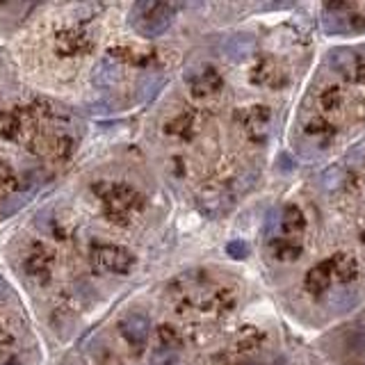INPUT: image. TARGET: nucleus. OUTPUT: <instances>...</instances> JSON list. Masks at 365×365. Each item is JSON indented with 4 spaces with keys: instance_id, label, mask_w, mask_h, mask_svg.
I'll return each instance as SVG.
<instances>
[{
    "instance_id": "1",
    "label": "nucleus",
    "mask_w": 365,
    "mask_h": 365,
    "mask_svg": "<svg viewBox=\"0 0 365 365\" xmlns=\"http://www.w3.org/2000/svg\"><path fill=\"white\" fill-rule=\"evenodd\" d=\"M174 16H176L174 5L142 0V3L133 5V9H130V25L142 37H160L172 25Z\"/></svg>"
},
{
    "instance_id": "2",
    "label": "nucleus",
    "mask_w": 365,
    "mask_h": 365,
    "mask_svg": "<svg viewBox=\"0 0 365 365\" xmlns=\"http://www.w3.org/2000/svg\"><path fill=\"white\" fill-rule=\"evenodd\" d=\"M322 27L326 34H361L365 32V16L354 12L350 3H326Z\"/></svg>"
},
{
    "instance_id": "3",
    "label": "nucleus",
    "mask_w": 365,
    "mask_h": 365,
    "mask_svg": "<svg viewBox=\"0 0 365 365\" xmlns=\"http://www.w3.org/2000/svg\"><path fill=\"white\" fill-rule=\"evenodd\" d=\"M94 263L112 274H128L135 267V256L117 245H101L94 249Z\"/></svg>"
},
{
    "instance_id": "4",
    "label": "nucleus",
    "mask_w": 365,
    "mask_h": 365,
    "mask_svg": "<svg viewBox=\"0 0 365 365\" xmlns=\"http://www.w3.org/2000/svg\"><path fill=\"white\" fill-rule=\"evenodd\" d=\"M269 121H272V112L265 105H256L242 112V128H245V133L254 139V142H263L267 137Z\"/></svg>"
},
{
    "instance_id": "5",
    "label": "nucleus",
    "mask_w": 365,
    "mask_h": 365,
    "mask_svg": "<svg viewBox=\"0 0 365 365\" xmlns=\"http://www.w3.org/2000/svg\"><path fill=\"white\" fill-rule=\"evenodd\" d=\"M119 329H121V335H124L130 345L142 347L148 338V333H151V322H148V317L144 313H128L124 320L119 322Z\"/></svg>"
},
{
    "instance_id": "6",
    "label": "nucleus",
    "mask_w": 365,
    "mask_h": 365,
    "mask_svg": "<svg viewBox=\"0 0 365 365\" xmlns=\"http://www.w3.org/2000/svg\"><path fill=\"white\" fill-rule=\"evenodd\" d=\"M185 80L190 82L194 96H210V94H217L224 85L217 69L212 67H203L199 73H190V76H185Z\"/></svg>"
},
{
    "instance_id": "7",
    "label": "nucleus",
    "mask_w": 365,
    "mask_h": 365,
    "mask_svg": "<svg viewBox=\"0 0 365 365\" xmlns=\"http://www.w3.org/2000/svg\"><path fill=\"white\" fill-rule=\"evenodd\" d=\"M359 60H361V55L354 53L352 49H333L329 53L331 69L338 71L342 78L354 80V82H357V76H359Z\"/></svg>"
},
{
    "instance_id": "8",
    "label": "nucleus",
    "mask_w": 365,
    "mask_h": 365,
    "mask_svg": "<svg viewBox=\"0 0 365 365\" xmlns=\"http://www.w3.org/2000/svg\"><path fill=\"white\" fill-rule=\"evenodd\" d=\"M256 51V37L254 34H233L224 44V53H226V58L231 62H240L249 58V55H254Z\"/></svg>"
},
{
    "instance_id": "9",
    "label": "nucleus",
    "mask_w": 365,
    "mask_h": 365,
    "mask_svg": "<svg viewBox=\"0 0 365 365\" xmlns=\"http://www.w3.org/2000/svg\"><path fill=\"white\" fill-rule=\"evenodd\" d=\"M121 80V67L115 60H101L96 67L91 71V82L101 89H108V87H115L117 82Z\"/></svg>"
},
{
    "instance_id": "10",
    "label": "nucleus",
    "mask_w": 365,
    "mask_h": 365,
    "mask_svg": "<svg viewBox=\"0 0 365 365\" xmlns=\"http://www.w3.org/2000/svg\"><path fill=\"white\" fill-rule=\"evenodd\" d=\"M329 267H331V276L338 278L340 283H350V281L359 276V263L350 254H335L329 260Z\"/></svg>"
},
{
    "instance_id": "11",
    "label": "nucleus",
    "mask_w": 365,
    "mask_h": 365,
    "mask_svg": "<svg viewBox=\"0 0 365 365\" xmlns=\"http://www.w3.org/2000/svg\"><path fill=\"white\" fill-rule=\"evenodd\" d=\"M331 267H329V260L326 263H320V265H315L313 269H308V274H306V290L311 295H322L326 288L331 286Z\"/></svg>"
},
{
    "instance_id": "12",
    "label": "nucleus",
    "mask_w": 365,
    "mask_h": 365,
    "mask_svg": "<svg viewBox=\"0 0 365 365\" xmlns=\"http://www.w3.org/2000/svg\"><path fill=\"white\" fill-rule=\"evenodd\" d=\"M105 201L112 205L115 210H130L133 205L139 201V194L133 190V187H126V185H112L108 194H105Z\"/></svg>"
},
{
    "instance_id": "13",
    "label": "nucleus",
    "mask_w": 365,
    "mask_h": 365,
    "mask_svg": "<svg viewBox=\"0 0 365 365\" xmlns=\"http://www.w3.org/2000/svg\"><path fill=\"white\" fill-rule=\"evenodd\" d=\"M306 229L304 212L297 208V205H288V208L281 212V231L286 236H299Z\"/></svg>"
},
{
    "instance_id": "14",
    "label": "nucleus",
    "mask_w": 365,
    "mask_h": 365,
    "mask_svg": "<svg viewBox=\"0 0 365 365\" xmlns=\"http://www.w3.org/2000/svg\"><path fill=\"white\" fill-rule=\"evenodd\" d=\"M278 76H281V71L274 64V60H269V58H263L254 69V82H258V85L278 87Z\"/></svg>"
},
{
    "instance_id": "15",
    "label": "nucleus",
    "mask_w": 365,
    "mask_h": 365,
    "mask_svg": "<svg viewBox=\"0 0 365 365\" xmlns=\"http://www.w3.org/2000/svg\"><path fill=\"white\" fill-rule=\"evenodd\" d=\"M30 199H32V192H16L12 196H7V199L0 203V217L3 219L12 217L18 210H23L25 205L30 203Z\"/></svg>"
},
{
    "instance_id": "16",
    "label": "nucleus",
    "mask_w": 365,
    "mask_h": 365,
    "mask_svg": "<svg viewBox=\"0 0 365 365\" xmlns=\"http://www.w3.org/2000/svg\"><path fill=\"white\" fill-rule=\"evenodd\" d=\"M347 183V169L342 165H333L329 169H324L322 174V187L326 192H335Z\"/></svg>"
},
{
    "instance_id": "17",
    "label": "nucleus",
    "mask_w": 365,
    "mask_h": 365,
    "mask_svg": "<svg viewBox=\"0 0 365 365\" xmlns=\"http://www.w3.org/2000/svg\"><path fill=\"white\" fill-rule=\"evenodd\" d=\"M331 308L338 313H347L352 311L354 306L359 304V293H354V290H338L335 295H331Z\"/></svg>"
},
{
    "instance_id": "18",
    "label": "nucleus",
    "mask_w": 365,
    "mask_h": 365,
    "mask_svg": "<svg viewBox=\"0 0 365 365\" xmlns=\"http://www.w3.org/2000/svg\"><path fill=\"white\" fill-rule=\"evenodd\" d=\"M345 347H347L352 357L365 359V326H359V329L347 333V338H345Z\"/></svg>"
},
{
    "instance_id": "19",
    "label": "nucleus",
    "mask_w": 365,
    "mask_h": 365,
    "mask_svg": "<svg viewBox=\"0 0 365 365\" xmlns=\"http://www.w3.org/2000/svg\"><path fill=\"white\" fill-rule=\"evenodd\" d=\"M299 254H302V245L295 240L283 238V240L274 242V256L278 260H295V258H299Z\"/></svg>"
},
{
    "instance_id": "20",
    "label": "nucleus",
    "mask_w": 365,
    "mask_h": 365,
    "mask_svg": "<svg viewBox=\"0 0 365 365\" xmlns=\"http://www.w3.org/2000/svg\"><path fill=\"white\" fill-rule=\"evenodd\" d=\"M165 78L160 76V73H148V76L142 80V85H139V96H142V101H151L158 89L162 87Z\"/></svg>"
},
{
    "instance_id": "21",
    "label": "nucleus",
    "mask_w": 365,
    "mask_h": 365,
    "mask_svg": "<svg viewBox=\"0 0 365 365\" xmlns=\"http://www.w3.org/2000/svg\"><path fill=\"white\" fill-rule=\"evenodd\" d=\"M345 162H347L350 167H363L365 165V139H361V142L354 144L347 155H345Z\"/></svg>"
},
{
    "instance_id": "22",
    "label": "nucleus",
    "mask_w": 365,
    "mask_h": 365,
    "mask_svg": "<svg viewBox=\"0 0 365 365\" xmlns=\"http://www.w3.org/2000/svg\"><path fill=\"white\" fill-rule=\"evenodd\" d=\"M340 103H342V94L338 87H329V89L322 91V108L324 110H329V112L338 110Z\"/></svg>"
},
{
    "instance_id": "23",
    "label": "nucleus",
    "mask_w": 365,
    "mask_h": 365,
    "mask_svg": "<svg viewBox=\"0 0 365 365\" xmlns=\"http://www.w3.org/2000/svg\"><path fill=\"white\" fill-rule=\"evenodd\" d=\"M158 335H160V342L165 350H176L181 347V335L176 333L172 326H160V331H158Z\"/></svg>"
},
{
    "instance_id": "24",
    "label": "nucleus",
    "mask_w": 365,
    "mask_h": 365,
    "mask_svg": "<svg viewBox=\"0 0 365 365\" xmlns=\"http://www.w3.org/2000/svg\"><path fill=\"white\" fill-rule=\"evenodd\" d=\"M192 128V117L187 115H181L176 121H172V124H167V133H174V135H187Z\"/></svg>"
},
{
    "instance_id": "25",
    "label": "nucleus",
    "mask_w": 365,
    "mask_h": 365,
    "mask_svg": "<svg viewBox=\"0 0 365 365\" xmlns=\"http://www.w3.org/2000/svg\"><path fill=\"white\" fill-rule=\"evenodd\" d=\"M306 133L308 135H326V137H329V135L335 133V128L331 124H326L324 119H313L311 124L306 126Z\"/></svg>"
},
{
    "instance_id": "26",
    "label": "nucleus",
    "mask_w": 365,
    "mask_h": 365,
    "mask_svg": "<svg viewBox=\"0 0 365 365\" xmlns=\"http://www.w3.org/2000/svg\"><path fill=\"white\" fill-rule=\"evenodd\" d=\"M153 365H176V352L174 350H158L151 359Z\"/></svg>"
},
{
    "instance_id": "27",
    "label": "nucleus",
    "mask_w": 365,
    "mask_h": 365,
    "mask_svg": "<svg viewBox=\"0 0 365 365\" xmlns=\"http://www.w3.org/2000/svg\"><path fill=\"white\" fill-rule=\"evenodd\" d=\"M226 251H229V256L240 260V258L249 256V245H247V242H242V240H233V242H229Z\"/></svg>"
},
{
    "instance_id": "28",
    "label": "nucleus",
    "mask_w": 365,
    "mask_h": 365,
    "mask_svg": "<svg viewBox=\"0 0 365 365\" xmlns=\"http://www.w3.org/2000/svg\"><path fill=\"white\" fill-rule=\"evenodd\" d=\"M258 342H260V335H258V333H249L247 338H242V340L238 342V345H240L238 350H240V352H249V350H254Z\"/></svg>"
},
{
    "instance_id": "29",
    "label": "nucleus",
    "mask_w": 365,
    "mask_h": 365,
    "mask_svg": "<svg viewBox=\"0 0 365 365\" xmlns=\"http://www.w3.org/2000/svg\"><path fill=\"white\" fill-rule=\"evenodd\" d=\"M276 214H278L276 210H272V212L267 214V226H265V233H267L269 238L274 236V229H276V224H281V219H276Z\"/></svg>"
},
{
    "instance_id": "30",
    "label": "nucleus",
    "mask_w": 365,
    "mask_h": 365,
    "mask_svg": "<svg viewBox=\"0 0 365 365\" xmlns=\"http://www.w3.org/2000/svg\"><path fill=\"white\" fill-rule=\"evenodd\" d=\"M9 293V288H7V283H5V278L0 276V297H5Z\"/></svg>"
},
{
    "instance_id": "31",
    "label": "nucleus",
    "mask_w": 365,
    "mask_h": 365,
    "mask_svg": "<svg viewBox=\"0 0 365 365\" xmlns=\"http://www.w3.org/2000/svg\"><path fill=\"white\" fill-rule=\"evenodd\" d=\"M249 365H263V363H249Z\"/></svg>"
},
{
    "instance_id": "32",
    "label": "nucleus",
    "mask_w": 365,
    "mask_h": 365,
    "mask_svg": "<svg viewBox=\"0 0 365 365\" xmlns=\"http://www.w3.org/2000/svg\"><path fill=\"white\" fill-rule=\"evenodd\" d=\"M361 238H363V242H365V231H363V236H361Z\"/></svg>"
}]
</instances>
